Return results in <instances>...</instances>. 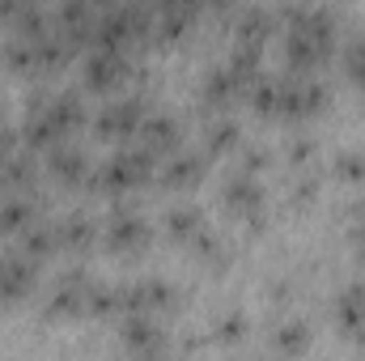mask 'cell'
Here are the masks:
<instances>
[{"mask_svg":"<svg viewBox=\"0 0 365 361\" xmlns=\"http://www.w3.org/2000/svg\"><path fill=\"white\" fill-rule=\"evenodd\" d=\"M310 153H314V141H306V136H297L293 145H289V162H310Z\"/></svg>","mask_w":365,"mask_h":361,"instance_id":"4dcf8cb0","label":"cell"},{"mask_svg":"<svg viewBox=\"0 0 365 361\" xmlns=\"http://www.w3.org/2000/svg\"><path fill=\"white\" fill-rule=\"evenodd\" d=\"M238 141H242V132L234 119H217L208 128V153H230V149H238Z\"/></svg>","mask_w":365,"mask_h":361,"instance_id":"d4e9b609","label":"cell"},{"mask_svg":"<svg viewBox=\"0 0 365 361\" xmlns=\"http://www.w3.org/2000/svg\"><path fill=\"white\" fill-rule=\"evenodd\" d=\"M336 179H344V183H361L365 179V158L357 153V149L336 153Z\"/></svg>","mask_w":365,"mask_h":361,"instance_id":"83f0119b","label":"cell"},{"mask_svg":"<svg viewBox=\"0 0 365 361\" xmlns=\"http://www.w3.org/2000/svg\"><path fill=\"white\" fill-rule=\"evenodd\" d=\"M140 119H145V102L140 98H115V102H106L98 111L93 132L106 136V141H123V136H132L140 128Z\"/></svg>","mask_w":365,"mask_h":361,"instance_id":"52a82bcc","label":"cell"},{"mask_svg":"<svg viewBox=\"0 0 365 361\" xmlns=\"http://www.w3.org/2000/svg\"><path fill=\"white\" fill-rule=\"evenodd\" d=\"M93 26H98L93 0H64V4H60V34H64L73 47L93 43Z\"/></svg>","mask_w":365,"mask_h":361,"instance_id":"8fae6325","label":"cell"},{"mask_svg":"<svg viewBox=\"0 0 365 361\" xmlns=\"http://www.w3.org/2000/svg\"><path fill=\"white\" fill-rule=\"evenodd\" d=\"M314 191H319V183H314V179H302V183H297L293 204H297V208H302V204H310V200H314Z\"/></svg>","mask_w":365,"mask_h":361,"instance_id":"d6a6232c","label":"cell"},{"mask_svg":"<svg viewBox=\"0 0 365 361\" xmlns=\"http://www.w3.org/2000/svg\"><path fill=\"white\" fill-rule=\"evenodd\" d=\"M34 285H38V264H34V255H26V251L0 255V306L30 298Z\"/></svg>","mask_w":365,"mask_h":361,"instance_id":"277c9868","label":"cell"},{"mask_svg":"<svg viewBox=\"0 0 365 361\" xmlns=\"http://www.w3.org/2000/svg\"><path fill=\"white\" fill-rule=\"evenodd\" d=\"M4 166H0V187L4 191H26L34 175H38V166H34V158L30 153H9V158H0Z\"/></svg>","mask_w":365,"mask_h":361,"instance_id":"ac0fdd59","label":"cell"},{"mask_svg":"<svg viewBox=\"0 0 365 361\" xmlns=\"http://www.w3.org/2000/svg\"><path fill=\"white\" fill-rule=\"evenodd\" d=\"M200 179H204V158L200 153H187V149L166 153V166H162V183L166 187H195Z\"/></svg>","mask_w":365,"mask_h":361,"instance_id":"9a60e30c","label":"cell"},{"mask_svg":"<svg viewBox=\"0 0 365 361\" xmlns=\"http://www.w3.org/2000/svg\"><path fill=\"white\" fill-rule=\"evenodd\" d=\"M34 221V204L21 191H0V234H21Z\"/></svg>","mask_w":365,"mask_h":361,"instance_id":"2e32d148","label":"cell"},{"mask_svg":"<svg viewBox=\"0 0 365 361\" xmlns=\"http://www.w3.org/2000/svg\"><path fill=\"white\" fill-rule=\"evenodd\" d=\"M272 13L264 9V4H251V9H242L238 13V43H259L264 47V39L272 34Z\"/></svg>","mask_w":365,"mask_h":361,"instance_id":"d6986e66","label":"cell"},{"mask_svg":"<svg viewBox=\"0 0 365 361\" xmlns=\"http://www.w3.org/2000/svg\"><path fill=\"white\" fill-rule=\"evenodd\" d=\"M238 90H242V86H238V77L230 73V64H225V68H212V73L204 77V102H212V106H225Z\"/></svg>","mask_w":365,"mask_h":361,"instance_id":"44dd1931","label":"cell"},{"mask_svg":"<svg viewBox=\"0 0 365 361\" xmlns=\"http://www.w3.org/2000/svg\"><path fill=\"white\" fill-rule=\"evenodd\" d=\"M86 315H98V319L123 315V289H115V285H93L90 302H86Z\"/></svg>","mask_w":365,"mask_h":361,"instance_id":"7402d4cb","label":"cell"},{"mask_svg":"<svg viewBox=\"0 0 365 361\" xmlns=\"http://www.w3.org/2000/svg\"><path fill=\"white\" fill-rule=\"evenodd\" d=\"M90 289H93V280L86 272H64V276L51 285V293H47V315H51V319L81 315L86 302H90Z\"/></svg>","mask_w":365,"mask_h":361,"instance_id":"ba28073f","label":"cell"},{"mask_svg":"<svg viewBox=\"0 0 365 361\" xmlns=\"http://www.w3.org/2000/svg\"><path fill=\"white\" fill-rule=\"evenodd\" d=\"M242 327H247L242 315H225V319L217 323V340H221V345H238V340H242Z\"/></svg>","mask_w":365,"mask_h":361,"instance_id":"f1b7e54d","label":"cell"},{"mask_svg":"<svg viewBox=\"0 0 365 361\" xmlns=\"http://www.w3.org/2000/svg\"><path fill=\"white\" fill-rule=\"evenodd\" d=\"M136 132H140V145L149 153H158V158H166V153L179 149V123L170 115H145Z\"/></svg>","mask_w":365,"mask_h":361,"instance_id":"4fadbf2b","label":"cell"},{"mask_svg":"<svg viewBox=\"0 0 365 361\" xmlns=\"http://www.w3.org/2000/svg\"><path fill=\"white\" fill-rule=\"evenodd\" d=\"M153 166H158V153H149L145 145H140V149H123V153L106 158V162L93 171L90 187H98L102 195H119V191L140 187V183L153 175Z\"/></svg>","mask_w":365,"mask_h":361,"instance_id":"7a4b0ae2","label":"cell"},{"mask_svg":"<svg viewBox=\"0 0 365 361\" xmlns=\"http://www.w3.org/2000/svg\"><path fill=\"white\" fill-rule=\"evenodd\" d=\"M128 56L119 51V47H93L90 56H86V64H81V77H86V86L98 93H110L119 90L123 81H128Z\"/></svg>","mask_w":365,"mask_h":361,"instance_id":"3957f363","label":"cell"},{"mask_svg":"<svg viewBox=\"0 0 365 361\" xmlns=\"http://www.w3.org/2000/svg\"><path fill=\"white\" fill-rule=\"evenodd\" d=\"M119 340H123V349H132V353H166V349H170V340H166V332L153 323V315H128V323L119 327Z\"/></svg>","mask_w":365,"mask_h":361,"instance_id":"9c48e42d","label":"cell"},{"mask_svg":"<svg viewBox=\"0 0 365 361\" xmlns=\"http://www.w3.org/2000/svg\"><path fill=\"white\" fill-rule=\"evenodd\" d=\"M191 251H195L204 264H212V268H221V264H225V243H221L217 234H208V230H200V234L191 238Z\"/></svg>","mask_w":365,"mask_h":361,"instance_id":"484cf974","label":"cell"},{"mask_svg":"<svg viewBox=\"0 0 365 361\" xmlns=\"http://www.w3.org/2000/svg\"><path fill=\"white\" fill-rule=\"evenodd\" d=\"M60 238H64V251H90L93 243H98V225H93V217H86V213H73L60 225Z\"/></svg>","mask_w":365,"mask_h":361,"instance_id":"ffe728a7","label":"cell"},{"mask_svg":"<svg viewBox=\"0 0 365 361\" xmlns=\"http://www.w3.org/2000/svg\"><path fill=\"white\" fill-rule=\"evenodd\" d=\"M268 166V149H242V171H264Z\"/></svg>","mask_w":365,"mask_h":361,"instance_id":"1f68e13d","label":"cell"},{"mask_svg":"<svg viewBox=\"0 0 365 361\" xmlns=\"http://www.w3.org/2000/svg\"><path fill=\"white\" fill-rule=\"evenodd\" d=\"M4 64L13 68V73H34V39H13V43H4Z\"/></svg>","mask_w":365,"mask_h":361,"instance_id":"cb8c5ba5","label":"cell"},{"mask_svg":"<svg viewBox=\"0 0 365 361\" xmlns=\"http://www.w3.org/2000/svg\"><path fill=\"white\" fill-rule=\"evenodd\" d=\"M9 153H13V132L0 123V158H9Z\"/></svg>","mask_w":365,"mask_h":361,"instance_id":"836d02e7","label":"cell"},{"mask_svg":"<svg viewBox=\"0 0 365 361\" xmlns=\"http://www.w3.org/2000/svg\"><path fill=\"white\" fill-rule=\"evenodd\" d=\"M336 319L349 340L365 345V285H344L336 298Z\"/></svg>","mask_w":365,"mask_h":361,"instance_id":"7c38bea8","label":"cell"},{"mask_svg":"<svg viewBox=\"0 0 365 361\" xmlns=\"http://www.w3.org/2000/svg\"><path fill=\"white\" fill-rule=\"evenodd\" d=\"M81 119H86L81 98H77V93H56V98H47V102H34V111H30V119H26V141H30L34 149H51V145H60Z\"/></svg>","mask_w":365,"mask_h":361,"instance_id":"6da1fadb","label":"cell"},{"mask_svg":"<svg viewBox=\"0 0 365 361\" xmlns=\"http://www.w3.org/2000/svg\"><path fill=\"white\" fill-rule=\"evenodd\" d=\"M225 208L234 213V217H242L251 230H264V187L259 179H251V171H242L238 179L225 183Z\"/></svg>","mask_w":365,"mask_h":361,"instance_id":"8992f818","label":"cell"},{"mask_svg":"<svg viewBox=\"0 0 365 361\" xmlns=\"http://www.w3.org/2000/svg\"><path fill=\"white\" fill-rule=\"evenodd\" d=\"M272 345L280 353H306V349H310V332H306V323H284V327L276 332Z\"/></svg>","mask_w":365,"mask_h":361,"instance_id":"4316f807","label":"cell"},{"mask_svg":"<svg viewBox=\"0 0 365 361\" xmlns=\"http://www.w3.org/2000/svg\"><path fill=\"white\" fill-rule=\"evenodd\" d=\"M179 306V293L175 285L166 280H136V285H123V315H166Z\"/></svg>","mask_w":365,"mask_h":361,"instance_id":"5b68a950","label":"cell"},{"mask_svg":"<svg viewBox=\"0 0 365 361\" xmlns=\"http://www.w3.org/2000/svg\"><path fill=\"white\" fill-rule=\"evenodd\" d=\"M21 243H26V255H34V260H47V255H56L64 247L60 225H51V221H30L21 230Z\"/></svg>","mask_w":365,"mask_h":361,"instance_id":"e0dca14e","label":"cell"},{"mask_svg":"<svg viewBox=\"0 0 365 361\" xmlns=\"http://www.w3.org/2000/svg\"><path fill=\"white\" fill-rule=\"evenodd\" d=\"M349 77H353V81L365 90V34L353 43V47H349Z\"/></svg>","mask_w":365,"mask_h":361,"instance_id":"f546056e","label":"cell"},{"mask_svg":"<svg viewBox=\"0 0 365 361\" xmlns=\"http://www.w3.org/2000/svg\"><path fill=\"white\" fill-rule=\"evenodd\" d=\"M47 171H51L60 183H68V187L81 183V179H90V162H86V153L73 149V145H64V141L47 149Z\"/></svg>","mask_w":365,"mask_h":361,"instance_id":"5bb4252c","label":"cell"},{"mask_svg":"<svg viewBox=\"0 0 365 361\" xmlns=\"http://www.w3.org/2000/svg\"><path fill=\"white\" fill-rule=\"evenodd\" d=\"M166 225H170V238H179V243H191V238L204 230V217H200V208H195V204H182V208H170Z\"/></svg>","mask_w":365,"mask_h":361,"instance_id":"603a6c76","label":"cell"},{"mask_svg":"<svg viewBox=\"0 0 365 361\" xmlns=\"http://www.w3.org/2000/svg\"><path fill=\"white\" fill-rule=\"evenodd\" d=\"M149 243V225H145V217H136V213H110V221H106V247L110 251H140Z\"/></svg>","mask_w":365,"mask_h":361,"instance_id":"30bf717a","label":"cell"},{"mask_svg":"<svg viewBox=\"0 0 365 361\" xmlns=\"http://www.w3.org/2000/svg\"><path fill=\"white\" fill-rule=\"evenodd\" d=\"M204 4H208V9H217V13H230L238 0H204Z\"/></svg>","mask_w":365,"mask_h":361,"instance_id":"e575fe53","label":"cell"}]
</instances>
